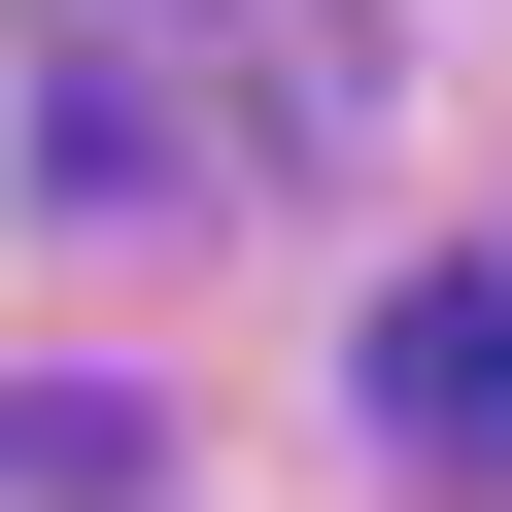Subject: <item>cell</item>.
Instances as JSON below:
<instances>
[{
    "label": "cell",
    "mask_w": 512,
    "mask_h": 512,
    "mask_svg": "<svg viewBox=\"0 0 512 512\" xmlns=\"http://www.w3.org/2000/svg\"><path fill=\"white\" fill-rule=\"evenodd\" d=\"M376 444L410 478H512V274H410L376 308Z\"/></svg>",
    "instance_id": "obj_1"
}]
</instances>
